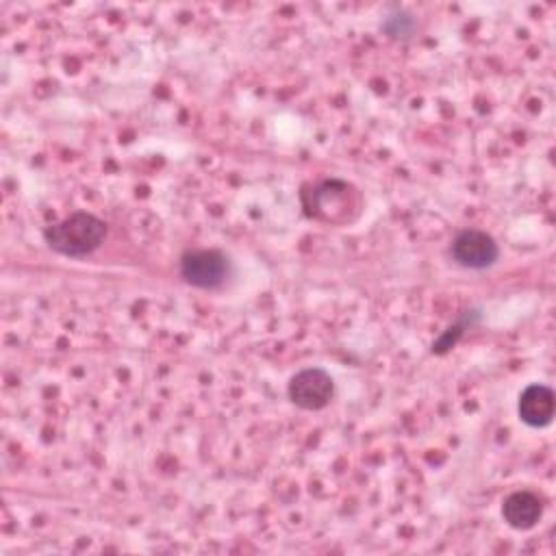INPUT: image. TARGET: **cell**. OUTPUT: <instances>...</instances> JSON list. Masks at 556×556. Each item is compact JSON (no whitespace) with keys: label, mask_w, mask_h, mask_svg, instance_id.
Segmentation results:
<instances>
[{"label":"cell","mask_w":556,"mask_h":556,"mask_svg":"<svg viewBox=\"0 0 556 556\" xmlns=\"http://www.w3.org/2000/svg\"><path fill=\"white\" fill-rule=\"evenodd\" d=\"M106 235V222L87 211H74L43 228L46 245L67 258H85L93 254L104 243Z\"/></svg>","instance_id":"obj_1"},{"label":"cell","mask_w":556,"mask_h":556,"mask_svg":"<svg viewBox=\"0 0 556 556\" xmlns=\"http://www.w3.org/2000/svg\"><path fill=\"white\" fill-rule=\"evenodd\" d=\"M306 213L328 224H348L361 213V193L345 180L328 178L311 191V202H304Z\"/></svg>","instance_id":"obj_2"},{"label":"cell","mask_w":556,"mask_h":556,"mask_svg":"<svg viewBox=\"0 0 556 556\" xmlns=\"http://www.w3.org/2000/svg\"><path fill=\"white\" fill-rule=\"evenodd\" d=\"M180 278L195 289H219L232 274V261L217 248L187 250L178 261Z\"/></svg>","instance_id":"obj_3"},{"label":"cell","mask_w":556,"mask_h":556,"mask_svg":"<svg viewBox=\"0 0 556 556\" xmlns=\"http://www.w3.org/2000/svg\"><path fill=\"white\" fill-rule=\"evenodd\" d=\"M287 395L302 410H321L334 397V380L324 367H304L289 378Z\"/></svg>","instance_id":"obj_4"},{"label":"cell","mask_w":556,"mask_h":556,"mask_svg":"<svg viewBox=\"0 0 556 556\" xmlns=\"http://www.w3.org/2000/svg\"><path fill=\"white\" fill-rule=\"evenodd\" d=\"M450 256L465 269H489L500 258V245L486 230L465 228L450 243Z\"/></svg>","instance_id":"obj_5"},{"label":"cell","mask_w":556,"mask_h":556,"mask_svg":"<svg viewBox=\"0 0 556 556\" xmlns=\"http://www.w3.org/2000/svg\"><path fill=\"white\" fill-rule=\"evenodd\" d=\"M517 415L528 428H547L556 415V395L547 384L532 382L519 393Z\"/></svg>","instance_id":"obj_6"},{"label":"cell","mask_w":556,"mask_h":556,"mask_svg":"<svg viewBox=\"0 0 556 556\" xmlns=\"http://www.w3.org/2000/svg\"><path fill=\"white\" fill-rule=\"evenodd\" d=\"M543 517V500L528 489L508 493L502 500V519L513 530H532Z\"/></svg>","instance_id":"obj_7"},{"label":"cell","mask_w":556,"mask_h":556,"mask_svg":"<svg viewBox=\"0 0 556 556\" xmlns=\"http://www.w3.org/2000/svg\"><path fill=\"white\" fill-rule=\"evenodd\" d=\"M480 321H482V311H480L478 306H469V308L460 311L458 317L454 319V324H450V326L432 341L430 352H432L434 356L447 354V352L465 337V332H467L469 328L478 326Z\"/></svg>","instance_id":"obj_8"},{"label":"cell","mask_w":556,"mask_h":556,"mask_svg":"<svg viewBox=\"0 0 556 556\" xmlns=\"http://www.w3.org/2000/svg\"><path fill=\"white\" fill-rule=\"evenodd\" d=\"M380 30L395 41H406L417 30V17L404 7H389L380 20Z\"/></svg>","instance_id":"obj_9"}]
</instances>
